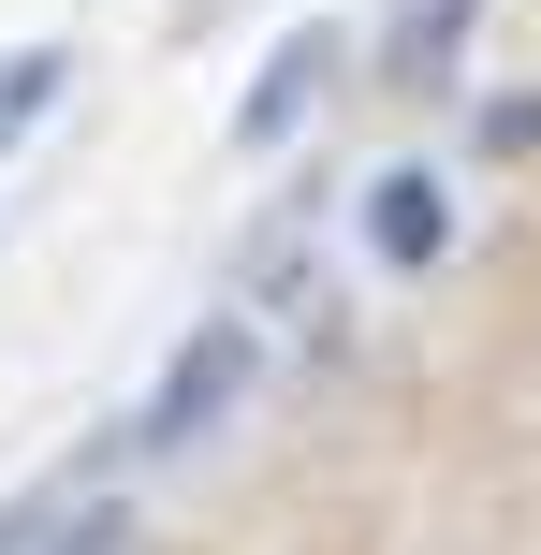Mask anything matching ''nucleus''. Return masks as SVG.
<instances>
[{
	"label": "nucleus",
	"instance_id": "obj_1",
	"mask_svg": "<svg viewBox=\"0 0 541 555\" xmlns=\"http://www.w3.org/2000/svg\"><path fill=\"white\" fill-rule=\"evenodd\" d=\"M249 322H205V336H176V365H162V395L132 410V453H205L234 410H249Z\"/></svg>",
	"mask_w": 541,
	"mask_h": 555
},
{
	"label": "nucleus",
	"instance_id": "obj_2",
	"mask_svg": "<svg viewBox=\"0 0 541 555\" xmlns=\"http://www.w3.org/2000/svg\"><path fill=\"white\" fill-rule=\"evenodd\" d=\"M366 249L396 263V278H425L439 249H454V191H439L425 162H396V176H381V191H366Z\"/></svg>",
	"mask_w": 541,
	"mask_h": 555
},
{
	"label": "nucleus",
	"instance_id": "obj_3",
	"mask_svg": "<svg viewBox=\"0 0 541 555\" xmlns=\"http://www.w3.org/2000/svg\"><path fill=\"white\" fill-rule=\"evenodd\" d=\"M0 555H132V512L117 498H29V512H0Z\"/></svg>",
	"mask_w": 541,
	"mask_h": 555
},
{
	"label": "nucleus",
	"instance_id": "obj_4",
	"mask_svg": "<svg viewBox=\"0 0 541 555\" xmlns=\"http://www.w3.org/2000/svg\"><path fill=\"white\" fill-rule=\"evenodd\" d=\"M322 74H337V59H322V29H293V44L263 59V88H249V117H234V146H279L293 117L322 103Z\"/></svg>",
	"mask_w": 541,
	"mask_h": 555
},
{
	"label": "nucleus",
	"instance_id": "obj_5",
	"mask_svg": "<svg viewBox=\"0 0 541 555\" xmlns=\"http://www.w3.org/2000/svg\"><path fill=\"white\" fill-rule=\"evenodd\" d=\"M59 74H74V59H59V44H15V59H0V146H15L29 117L59 103Z\"/></svg>",
	"mask_w": 541,
	"mask_h": 555
},
{
	"label": "nucleus",
	"instance_id": "obj_6",
	"mask_svg": "<svg viewBox=\"0 0 541 555\" xmlns=\"http://www.w3.org/2000/svg\"><path fill=\"white\" fill-rule=\"evenodd\" d=\"M484 146H498V162H527V146H541V88H513V103H484Z\"/></svg>",
	"mask_w": 541,
	"mask_h": 555
}]
</instances>
